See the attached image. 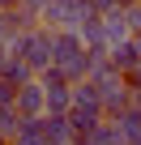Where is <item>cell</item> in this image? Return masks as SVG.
<instances>
[{
    "label": "cell",
    "mask_w": 141,
    "mask_h": 145,
    "mask_svg": "<svg viewBox=\"0 0 141 145\" xmlns=\"http://www.w3.org/2000/svg\"><path fill=\"white\" fill-rule=\"evenodd\" d=\"M39 17L47 22V30H68L73 17H77V0H47L39 9Z\"/></svg>",
    "instance_id": "cell-1"
},
{
    "label": "cell",
    "mask_w": 141,
    "mask_h": 145,
    "mask_svg": "<svg viewBox=\"0 0 141 145\" xmlns=\"http://www.w3.org/2000/svg\"><path fill=\"white\" fill-rule=\"evenodd\" d=\"M13 111H17V115H43V86L22 81V86L13 90Z\"/></svg>",
    "instance_id": "cell-2"
},
{
    "label": "cell",
    "mask_w": 141,
    "mask_h": 145,
    "mask_svg": "<svg viewBox=\"0 0 141 145\" xmlns=\"http://www.w3.org/2000/svg\"><path fill=\"white\" fill-rule=\"evenodd\" d=\"M43 141L47 145H68V141H73V128H68V115H56V111H47L43 120Z\"/></svg>",
    "instance_id": "cell-3"
},
{
    "label": "cell",
    "mask_w": 141,
    "mask_h": 145,
    "mask_svg": "<svg viewBox=\"0 0 141 145\" xmlns=\"http://www.w3.org/2000/svg\"><path fill=\"white\" fill-rule=\"evenodd\" d=\"M68 94H73V107H81V111H98V115H103V98H98V86H94V81L81 77Z\"/></svg>",
    "instance_id": "cell-4"
},
{
    "label": "cell",
    "mask_w": 141,
    "mask_h": 145,
    "mask_svg": "<svg viewBox=\"0 0 141 145\" xmlns=\"http://www.w3.org/2000/svg\"><path fill=\"white\" fill-rule=\"evenodd\" d=\"M30 64L22 60V56H5V60H0V77H5L9 86H22V81H30Z\"/></svg>",
    "instance_id": "cell-5"
},
{
    "label": "cell",
    "mask_w": 141,
    "mask_h": 145,
    "mask_svg": "<svg viewBox=\"0 0 141 145\" xmlns=\"http://www.w3.org/2000/svg\"><path fill=\"white\" fill-rule=\"evenodd\" d=\"M17 124H22V115H17L13 107H0V137H13Z\"/></svg>",
    "instance_id": "cell-6"
},
{
    "label": "cell",
    "mask_w": 141,
    "mask_h": 145,
    "mask_svg": "<svg viewBox=\"0 0 141 145\" xmlns=\"http://www.w3.org/2000/svg\"><path fill=\"white\" fill-rule=\"evenodd\" d=\"M17 5H22V9H30V13H39V9L47 5V0H17Z\"/></svg>",
    "instance_id": "cell-7"
},
{
    "label": "cell",
    "mask_w": 141,
    "mask_h": 145,
    "mask_svg": "<svg viewBox=\"0 0 141 145\" xmlns=\"http://www.w3.org/2000/svg\"><path fill=\"white\" fill-rule=\"evenodd\" d=\"M9 5H17V0H0V9H9Z\"/></svg>",
    "instance_id": "cell-8"
}]
</instances>
